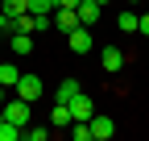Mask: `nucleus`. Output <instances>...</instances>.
<instances>
[{"label":"nucleus","mask_w":149,"mask_h":141,"mask_svg":"<svg viewBox=\"0 0 149 141\" xmlns=\"http://www.w3.org/2000/svg\"><path fill=\"white\" fill-rule=\"evenodd\" d=\"M0 108H4V120H13V125H29V100H21V96H8L4 104H0Z\"/></svg>","instance_id":"obj_1"},{"label":"nucleus","mask_w":149,"mask_h":141,"mask_svg":"<svg viewBox=\"0 0 149 141\" xmlns=\"http://www.w3.org/2000/svg\"><path fill=\"white\" fill-rule=\"evenodd\" d=\"M91 116H95V104H91V96H74L70 100V120H91Z\"/></svg>","instance_id":"obj_5"},{"label":"nucleus","mask_w":149,"mask_h":141,"mask_svg":"<svg viewBox=\"0 0 149 141\" xmlns=\"http://www.w3.org/2000/svg\"><path fill=\"white\" fill-rule=\"evenodd\" d=\"M21 137H25V141H46V137H50V129H37V125H25V129H21Z\"/></svg>","instance_id":"obj_15"},{"label":"nucleus","mask_w":149,"mask_h":141,"mask_svg":"<svg viewBox=\"0 0 149 141\" xmlns=\"http://www.w3.org/2000/svg\"><path fill=\"white\" fill-rule=\"evenodd\" d=\"M128 4H137V0H128Z\"/></svg>","instance_id":"obj_24"},{"label":"nucleus","mask_w":149,"mask_h":141,"mask_svg":"<svg viewBox=\"0 0 149 141\" xmlns=\"http://www.w3.org/2000/svg\"><path fill=\"white\" fill-rule=\"evenodd\" d=\"M17 137H21V125L4 120V125H0V141H17Z\"/></svg>","instance_id":"obj_17"},{"label":"nucleus","mask_w":149,"mask_h":141,"mask_svg":"<svg viewBox=\"0 0 149 141\" xmlns=\"http://www.w3.org/2000/svg\"><path fill=\"white\" fill-rule=\"evenodd\" d=\"M95 4H108V0H95Z\"/></svg>","instance_id":"obj_23"},{"label":"nucleus","mask_w":149,"mask_h":141,"mask_svg":"<svg viewBox=\"0 0 149 141\" xmlns=\"http://www.w3.org/2000/svg\"><path fill=\"white\" fill-rule=\"evenodd\" d=\"M17 79H21V70H17V62H0V83L8 87V91L17 87Z\"/></svg>","instance_id":"obj_13"},{"label":"nucleus","mask_w":149,"mask_h":141,"mask_svg":"<svg viewBox=\"0 0 149 141\" xmlns=\"http://www.w3.org/2000/svg\"><path fill=\"white\" fill-rule=\"evenodd\" d=\"M8 96H13V91H8V87H4V83H0V104H4V100H8Z\"/></svg>","instance_id":"obj_20"},{"label":"nucleus","mask_w":149,"mask_h":141,"mask_svg":"<svg viewBox=\"0 0 149 141\" xmlns=\"http://www.w3.org/2000/svg\"><path fill=\"white\" fill-rule=\"evenodd\" d=\"M137 25H141V17H137L133 8H124V13L116 17V29H124V33H137Z\"/></svg>","instance_id":"obj_14"},{"label":"nucleus","mask_w":149,"mask_h":141,"mask_svg":"<svg viewBox=\"0 0 149 141\" xmlns=\"http://www.w3.org/2000/svg\"><path fill=\"white\" fill-rule=\"evenodd\" d=\"M74 96H79V83H74V79H62L58 91H54V104H70Z\"/></svg>","instance_id":"obj_10"},{"label":"nucleus","mask_w":149,"mask_h":141,"mask_svg":"<svg viewBox=\"0 0 149 141\" xmlns=\"http://www.w3.org/2000/svg\"><path fill=\"white\" fill-rule=\"evenodd\" d=\"M83 0H58V8H79Z\"/></svg>","instance_id":"obj_19"},{"label":"nucleus","mask_w":149,"mask_h":141,"mask_svg":"<svg viewBox=\"0 0 149 141\" xmlns=\"http://www.w3.org/2000/svg\"><path fill=\"white\" fill-rule=\"evenodd\" d=\"M66 46H70V54H91V46H95V42H91V29L87 25H74L66 33Z\"/></svg>","instance_id":"obj_2"},{"label":"nucleus","mask_w":149,"mask_h":141,"mask_svg":"<svg viewBox=\"0 0 149 141\" xmlns=\"http://www.w3.org/2000/svg\"><path fill=\"white\" fill-rule=\"evenodd\" d=\"M50 125L70 129V104H54V108H50Z\"/></svg>","instance_id":"obj_11"},{"label":"nucleus","mask_w":149,"mask_h":141,"mask_svg":"<svg viewBox=\"0 0 149 141\" xmlns=\"http://www.w3.org/2000/svg\"><path fill=\"white\" fill-rule=\"evenodd\" d=\"M13 96H21V100H42V75H21L17 79V87H13Z\"/></svg>","instance_id":"obj_3"},{"label":"nucleus","mask_w":149,"mask_h":141,"mask_svg":"<svg viewBox=\"0 0 149 141\" xmlns=\"http://www.w3.org/2000/svg\"><path fill=\"white\" fill-rule=\"evenodd\" d=\"M0 125H4V108H0Z\"/></svg>","instance_id":"obj_21"},{"label":"nucleus","mask_w":149,"mask_h":141,"mask_svg":"<svg viewBox=\"0 0 149 141\" xmlns=\"http://www.w3.org/2000/svg\"><path fill=\"white\" fill-rule=\"evenodd\" d=\"M0 8H4L8 17H21V13H29V8H25V0H0Z\"/></svg>","instance_id":"obj_16"},{"label":"nucleus","mask_w":149,"mask_h":141,"mask_svg":"<svg viewBox=\"0 0 149 141\" xmlns=\"http://www.w3.org/2000/svg\"><path fill=\"white\" fill-rule=\"evenodd\" d=\"M100 62H104V70H108V75H120V70H124V50H120V46H104Z\"/></svg>","instance_id":"obj_4"},{"label":"nucleus","mask_w":149,"mask_h":141,"mask_svg":"<svg viewBox=\"0 0 149 141\" xmlns=\"http://www.w3.org/2000/svg\"><path fill=\"white\" fill-rule=\"evenodd\" d=\"M50 21L58 25V29H66V33H70L74 25H79V8H54V13H50Z\"/></svg>","instance_id":"obj_7"},{"label":"nucleus","mask_w":149,"mask_h":141,"mask_svg":"<svg viewBox=\"0 0 149 141\" xmlns=\"http://www.w3.org/2000/svg\"><path fill=\"white\" fill-rule=\"evenodd\" d=\"M137 33H141V38H149V13H141V25H137Z\"/></svg>","instance_id":"obj_18"},{"label":"nucleus","mask_w":149,"mask_h":141,"mask_svg":"<svg viewBox=\"0 0 149 141\" xmlns=\"http://www.w3.org/2000/svg\"><path fill=\"white\" fill-rule=\"evenodd\" d=\"M4 38H8V33H4V29H0V42H4Z\"/></svg>","instance_id":"obj_22"},{"label":"nucleus","mask_w":149,"mask_h":141,"mask_svg":"<svg viewBox=\"0 0 149 141\" xmlns=\"http://www.w3.org/2000/svg\"><path fill=\"white\" fill-rule=\"evenodd\" d=\"M25 8H29L33 17H50L54 8H58V0H25Z\"/></svg>","instance_id":"obj_12"},{"label":"nucleus","mask_w":149,"mask_h":141,"mask_svg":"<svg viewBox=\"0 0 149 141\" xmlns=\"http://www.w3.org/2000/svg\"><path fill=\"white\" fill-rule=\"evenodd\" d=\"M100 17H104V4H95V0H83V4H79V25H87V29H91Z\"/></svg>","instance_id":"obj_8"},{"label":"nucleus","mask_w":149,"mask_h":141,"mask_svg":"<svg viewBox=\"0 0 149 141\" xmlns=\"http://www.w3.org/2000/svg\"><path fill=\"white\" fill-rule=\"evenodd\" d=\"M91 141H112V133H116V125H112L108 116H91Z\"/></svg>","instance_id":"obj_6"},{"label":"nucleus","mask_w":149,"mask_h":141,"mask_svg":"<svg viewBox=\"0 0 149 141\" xmlns=\"http://www.w3.org/2000/svg\"><path fill=\"white\" fill-rule=\"evenodd\" d=\"M8 46H13V54H33V33H8Z\"/></svg>","instance_id":"obj_9"}]
</instances>
